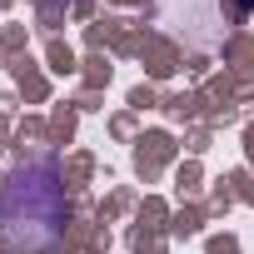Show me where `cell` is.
I'll list each match as a JSON object with an SVG mask.
<instances>
[{
    "label": "cell",
    "mask_w": 254,
    "mask_h": 254,
    "mask_svg": "<svg viewBox=\"0 0 254 254\" xmlns=\"http://www.w3.org/2000/svg\"><path fill=\"white\" fill-rule=\"evenodd\" d=\"M65 229V185L50 160L15 165L0 180V244L15 254H40Z\"/></svg>",
    "instance_id": "1"
}]
</instances>
